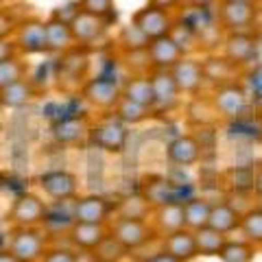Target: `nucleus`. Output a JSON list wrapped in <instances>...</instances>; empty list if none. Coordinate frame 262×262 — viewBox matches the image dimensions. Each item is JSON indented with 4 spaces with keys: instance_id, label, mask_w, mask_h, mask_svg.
Here are the masks:
<instances>
[{
    "instance_id": "35",
    "label": "nucleus",
    "mask_w": 262,
    "mask_h": 262,
    "mask_svg": "<svg viewBox=\"0 0 262 262\" xmlns=\"http://www.w3.org/2000/svg\"><path fill=\"white\" fill-rule=\"evenodd\" d=\"M238 234L245 241H249L253 247H262V210L258 206H253L241 216Z\"/></svg>"
},
{
    "instance_id": "18",
    "label": "nucleus",
    "mask_w": 262,
    "mask_h": 262,
    "mask_svg": "<svg viewBox=\"0 0 262 262\" xmlns=\"http://www.w3.org/2000/svg\"><path fill=\"white\" fill-rule=\"evenodd\" d=\"M146 57H149L151 70H173L175 63L186 57V53L177 39L168 33V35L155 37L146 44Z\"/></svg>"
},
{
    "instance_id": "28",
    "label": "nucleus",
    "mask_w": 262,
    "mask_h": 262,
    "mask_svg": "<svg viewBox=\"0 0 262 262\" xmlns=\"http://www.w3.org/2000/svg\"><path fill=\"white\" fill-rule=\"evenodd\" d=\"M122 96L153 110V85L149 75H129L122 81Z\"/></svg>"
},
{
    "instance_id": "24",
    "label": "nucleus",
    "mask_w": 262,
    "mask_h": 262,
    "mask_svg": "<svg viewBox=\"0 0 262 262\" xmlns=\"http://www.w3.org/2000/svg\"><path fill=\"white\" fill-rule=\"evenodd\" d=\"M151 223L155 227V232H158V236H166V234L177 232V229H184L186 227L184 203L173 201V203H166V206L155 208L151 214Z\"/></svg>"
},
{
    "instance_id": "50",
    "label": "nucleus",
    "mask_w": 262,
    "mask_h": 262,
    "mask_svg": "<svg viewBox=\"0 0 262 262\" xmlns=\"http://www.w3.org/2000/svg\"><path fill=\"white\" fill-rule=\"evenodd\" d=\"M0 262H20V260L15 258V256H13V253H11L9 249L5 247V249H0Z\"/></svg>"
},
{
    "instance_id": "8",
    "label": "nucleus",
    "mask_w": 262,
    "mask_h": 262,
    "mask_svg": "<svg viewBox=\"0 0 262 262\" xmlns=\"http://www.w3.org/2000/svg\"><path fill=\"white\" fill-rule=\"evenodd\" d=\"M256 9V0H219V5L214 7L216 20L225 33L253 31Z\"/></svg>"
},
{
    "instance_id": "15",
    "label": "nucleus",
    "mask_w": 262,
    "mask_h": 262,
    "mask_svg": "<svg viewBox=\"0 0 262 262\" xmlns=\"http://www.w3.org/2000/svg\"><path fill=\"white\" fill-rule=\"evenodd\" d=\"M149 77L153 85V112L173 114L182 105V92H179L170 70H151Z\"/></svg>"
},
{
    "instance_id": "30",
    "label": "nucleus",
    "mask_w": 262,
    "mask_h": 262,
    "mask_svg": "<svg viewBox=\"0 0 262 262\" xmlns=\"http://www.w3.org/2000/svg\"><path fill=\"white\" fill-rule=\"evenodd\" d=\"M114 214L120 216V219H142V221H151L153 208L149 206V201H146L140 192H134V194L122 196V199L116 203V208H114Z\"/></svg>"
},
{
    "instance_id": "40",
    "label": "nucleus",
    "mask_w": 262,
    "mask_h": 262,
    "mask_svg": "<svg viewBox=\"0 0 262 262\" xmlns=\"http://www.w3.org/2000/svg\"><path fill=\"white\" fill-rule=\"evenodd\" d=\"M243 83L247 88L253 105L262 103V63H253L251 68L243 72Z\"/></svg>"
},
{
    "instance_id": "3",
    "label": "nucleus",
    "mask_w": 262,
    "mask_h": 262,
    "mask_svg": "<svg viewBox=\"0 0 262 262\" xmlns=\"http://www.w3.org/2000/svg\"><path fill=\"white\" fill-rule=\"evenodd\" d=\"M79 96L88 103L90 110L107 114L114 112V107L122 98V83L105 75H94L85 79V83L79 90Z\"/></svg>"
},
{
    "instance_id": "10",
    "label": "nucleus",
    "mask_w": 262,
    "mask_h": 262,
    "mask_svg": "<svg viewBox=\"0 0 262 262\" xmlns=\"http://www.w3.org/2000/svg\"><path fill=\"white\" fill-rule=\"evenodd\" d=\"M13 44L22 57L48 55L46 46V24L42 18H22L13 33Z\"/></svg>"
},
{
    "instance_id": "2",
    "label": "nucleus",
    "mask_w": 262,
    "mask_h": 262,
    "mask_svg": "<svg viewBox=\"0 0 262 262\" xmlns=\"http://www.w3.org/2000/svg\"><path fill=\"white\" fill-rule=\"evenodd\" d=\"M129 142V127L116 118L112 112L103 114L96 122H90V131H88V144L92 149H98L103 153H112V155H120L127 149Z\"/></svg>"
},
{
    "instance_id": "5",
    "label": "nucleus",
    "mask_w": 262,
    "mask_h": 262,
    "mask_svg": "<svg viewBox=\"0 0 262 262\" xmlns=\"http://www.w3.org/2000/svg\"><path fill=\"white\" fill-rule=\"evenodd\" d=\"M110 234L129 253L144 249L146 245L153 243V241H160L153 223L151 221H142V219H120V216H116L110 223Z\"/></svg>"
},
{
    "instance_id": "25",
    "label": "nucleus",
    "mask_w": 262,
    "mask_h": 262,
    "mask_svg": "<svg viewBox=\"0 0 262 262\" xmlns=\"http://www.w3.org/2000/svg\"><path fill=\"white\" fill-rule=\"evenodd\" d=\"M88 131H90V122L88 118L81 116H63L53 125V138L59 144H79V142H88Z\"/></svg>"
},
{
    "instance_id": "44",
    "label": "nucleus",
    "mask_w": 262,
    "mask_h": 262,
    "mask_svg": "<svg viewBox=\"0 0 262 262\" xmlns=\"http://www.w3.org/2000/svg\"><path fill=\"white\" fill-rule=\"evenodd\" d=\"M146 5H153V7H158V9L170 11V13H177V11H182L184 0H146Z\"/></svg>"
},
{
    "instance_id": "29",
    "label": "nucleus",
    "mask_w": 262,
    "mask_h": 262,
    "mask_svg": "<svg viewBox=\"0 0 262 262\" xmlns=\"http://www.w3.org/2000/svg\"><path fill=\"white\" fill-rule=\"evenodd\" d=\"M212 199L203 194H194L190 196L188 201H184V221H186V227L196 232V229L206 227L208 221H210V212H212Z\"/></svg>"
},
{
    "instance_id": "7",
    "label": "nucleus",
    "mask_w": 262,
    "mask_h": 262,
    "mask_svg": "<svg viewBox=\"0 0 262 262\" xmlns=\"http://www.w3.org/2000/svg\"><path fill=\"white\" fill-rule=\"evenodd\" d=\"M92 57H90V51L83 46H75L70 51H66L63 55L57 57V85L59 90L66 88V83H72V90L75 94H79L81 85L85 83L90 66H92Z\"/></svg>"
},
{
    "instance_id": "26",
    "label": "nucleus",
    "mask_w": 262,
    "mask_h": 262,
    "mask_svg": "<svg viewBox=\"0 0 262 262\" xmlns=\"http://www.w3.org/2000/svg\"><path fill=\"white\" fill-rule=\"evenodd\" d=\"M37 92L39 90L33 83V79L27 77V79L15 81V83L0 90V101H3L5 110H22V107H27L29 103H33V98L37 96Z\"/></svg>"
},
{
    "instance_id": "11",
    "label": "nucleus",
    "mask_w": 262,
    "mask_h": 262,
    "mask_svg": "<svg viewBox=\"0 0 262 262\" xmlns=\"http://www.w3.org/2000/svg\"><path fill=\"white\" fill-rule=\"evenodd\" d=\"M48 201L35 192H22L13 199L7 221L11 227H39L44 221Z\"/></svg>"
},
{
    "instance_id": "36",
    "label": "nucleus",
    "mask_w": 262,
    "mask_h": 262,
    "mask_svg": "<svg viewBox=\"0 0 262 262\" xmlns=\"http://www.w3.org/2000/svg\"><path fill=\"white\" fill-rule=\"evenodd\" d=\"M29 77V63L27 57L22 55H13L9 59L0 61V90L15 83V81H22Z\"/></svg>"
},
{
    "instance_id": "32",
    "label": "nucleus",
    "mask_w": 262,
    "mask_h": 262,
    "mask_svg": "<svg viewBox=\"0 0 262 262\" xmlns=\"http://www.w3.org/2000/svg\"><path fill=\"white\" fill-rule=\"evenodd\" d=\"M253 177H256V168L253 166H232L223 173V184L227 192L253 194Z\"/></svg>"
},
{
    "instance_id": "34",
    "label": "nucleus",
    "mask_w": 262,
    "mask_h": 262,
    "mask_svg": "<svg viewBox=\"0 0 262 262\" xmlns=\"http://www.w3.org/2000/svg\"><path fill=\"white\" fill-rule=\"evenodd\" d=\"M112 114H114L116 118H120L127 127H136V125H142V122H146L155 112H153L151 107L138 105V103H134V101H129V98L122 96L120 101H118V105L114 107Z\"/></svg>"
},
{
    "instance_id": "39",
    "label": "nucleus",
    "mask_w": 262,
    "mask_h": 262,
    "mask_svg": "<svg viewBox=\"0 0 262 262\" xmlns=\"http://www.w3.org/2000/svg\"><path fill=\"white\" fill-rule=\"evenodd\" d=\"M94 251H96V258L101 262H122L129 256V251L122 247V245L114 238L112 234L105 236V238L101 241V245H98Z\"/></svg>"
},
{
    "instance_id": "38",
    "label": "nucleus",
    "mask_w": 262,
    "mask_h": 262,
    "mask_svg": "<svg viewBox=\"0 0 262 262\" xmlns=\"http://www.w3.org/2000/svg\"><path fill=\"white\" fill-rule=\"evenodd\" d=\"M116 44L120 46V53H129V51H144L146 44H149V39H146L140 31H138L134 24H127V27H122L120 33H118V39Z\"/></svg>"
},
{
    "instance_id": "27",
    "label": "nucleus",
    "mask_w": 262,
    "mask_h": 262,
    "mask_svg": "<svg viewBox=\"0 0 262 262\" xmlns=\"http://www.w3.org/2000/svg\"><path fill=\"white\" fill-rule=\"evenodd\" d=\"M241 212H236L229 203L223 199V201H214L212 203V212H210V221L208 225L216 232L225 234V236H232L238 232L241 227Z\"/></svg>"
},
{
    "instance_id": "37",
    "label": "nucleus",
    "mask_w": 262,
    "mask_h": 262,
    "mask_svg": "<svg viewBox=\"0 0 262 262\" xmlns=\"http://www.w3.org/2000/svg\"><path fill=\"white\" fill-rule=\"evenodd\" d=\"M79 9L85 13H92L96 18H103L107 24H112V20L116 22V18H118L116 3H114V0H79Z\"/></svg>"
},
{
    "instance_id": "41",
    "label": "nucleus",
    "mask_w": 262,
    "mask_h": 262,
    "mask_svg": "<svg viewBox=\"0 0 262 262\" xmlns=\"http://www.w3.org/2000/svg\"><path fill=\"white\" fill-rule=\"evenodd\" d=\"M39 262H75V253H72V247H59V245H55V247H48L44 258Z\"/></svg>"
},
{
    "instance_id": "33",
    "label": "nucleus",
    "mask_w": 262,
    "mask_h": 262,
    "mask_svg": "<svg viewBox=\"0 0 262 262\" xmlns=\"http://www.w3.org/2000/svg\"><path fill=\"white\" fill-rule=\"evenodd\" d=\"M258 247H253L249 241H245L243 236L241 238H227L223 249L219 253L221 262H253L256 260Z\"/></svg>"
},
{
    "instance_id": "23",
    "label": "nucleus",
    "mask_w": 262,
    "mask_h": 262,
    "mask_svg": "<svg viewBox=\"0 0 262 262\" xmlns=\"http://www.w3.org/2000/svg\"><path fill=\"white\" fill-rule=\"evenodd\" d=\"M46 24V46H48V55H55L59 57L66 51L75 48V35H72V29H70V22H63L59 18H53L48 15L44 20Z\"/></svg>"
},
{
    "instance_id": "47",
    "label": "nucleus",
    "mask_w": 262,
    "mask_h": 262,
    "mask_svg": "<svg viewBox=\"0 0 262 262\" xmlns=\"http://www.w3.org/2000/svg\"><path fill=\"white\" fill-rule=\"evenodd\" d=\"M142 262H182V260L173 258V256H170V253H166L164 249H160V247H158V251H153L151 256H146Z\"/></svg>"
},
{
    "instance_id": "4",
    "label": "nucleus",
    "mask_w": 262,
    "mask_h": 262,
    "mask_svg": "<svg viewBox=\"0 0 262 262\" xmlns=\"http://www.w3.org/2000/svg\"><path fill=\"white\" fill-rule=\"evenodd\" d=\"M48 245V234L44 227H11L9 232V249L20 262H39L44 258Z\"/></svg>"
},
{
    "instance_id": "12",
    "label": "nucleus",
    "mask_w": 262,
    "mask_h": 262,
    "mask_svg": "<svg viewBox=\"0 0 262 262\" xmlns=\"http://www.w3.org/2000/svg\"><path fill=\"white\" fill-rule=\"evenodd\" d=\"M131 24L151 42L155 37L173 33L175 24H177V13L158 9V7H153V5H144L142 9H138L131 15Z\"/></svg>"
},
{
    "instance_id": "51",
    "label": "nucleus",
    "mask_w": 262,
    "mask_h": 262,
    "mask_svg": "<svg viewBox=\"0 0 262 262\" xmlns=\"http://www.w3.org/2000/svg\"><path fill=\"white\" fill-rule=\"evenodd\" d=\"M256 206L262 210V194H258V196H256Z\"/></svg>"
},
{
    "instance_id": "20",
    "label": "nucleus",
    "mask_w": 262,
    "mask_h": 262,
    "mask_svg": "<svg viewBox=\"0 0 262 262\" xmlns=\"http://www.w3.org/2000/svg\"><path fill=\"white\" fill-rule=\"evenodd\" d=\"M203 72H206V81L212 88L234 83V81L243 79V68H238L236 63H232L221 53H208L203 57Z\"/></svg>"
},
{
    "instance_id": "48",
    "label": "nucleus",
    "mask_w": 262,
    "mask_h": 262,
    "mask_svg": "<svg viewBox=\"0 0 262 262\" xmlns=\"http://www.w3.org/2000/svg\"><path fill=\"white\" fill-rule=\"evenodd\" d=\"M72 253H75V262H101L94 249H72Z\"/></svg>"
},
{
    "instance_id": "54",
    "label": "nucleus",
    "mask_w": 262,
    "mask_h": 262,
    "mask_svg": "<svg viewBox=\"0 0 262 262\" xmlns=\"http://www.w3.org/2000/svg\"><path fill=\"white\" fill-rule=\"evenodd\" d=\"M0 249H3V247H0Z\"/></svg>"
},
{
    "instance_id": "45",
    "label": "nucleus",
    "mask_w": 262,
    "mask_h": 262,
    "mask_svg": "<svg viewBox=\"0 0 262 262\" xmlns=\"http://www.w3.org/2000/svg\"><path fill=\"white\" fill-rule=\"evenodd\" d=\"M18 55V48H15L11 37H0V61L9 59V57Z\"/></svg>"
},
{
    "instance_id": "9",
    "label": "nucleus",
    "mask_w": 262,
    "mask_h": 262,
    "mask_svg": "<svg viewBox=\"0 0 262 262\" xmlns=\"http://www.w3.org/2000/svg\"><path fill=\"white\" fill-rule=\"evenodd\" d=\"M37 188L51 201H72L79 196V177L68 168H51L37 175Z\"/></svg>"
},
{
    "instance_id": "6",
    "label": "nucleus",
    "mask_w": 262,
    "mask_h": 262,
    "mask_svg": "<svg viewBox=\"0 0 262 262\" xmlns=\"http://www.w3.org/2000/svg\"><path fill=\"white\" fill-rule=\"evenodd\" d=\"M260 53V35L256 31H232L223 35L221 42V55L227 57L238 68L247 70L258 61Z\"/></svg>"
},
{
    "instance_id": "42",
    "label": "nucleus",
    "mask_w": 262,
    "mask_h": 262,
    "mask_svg": "<svg viewBox=\"0 0 262 262\" xmlns=\"http://www.w3.org/2000/svg\"><path fill=\"white\" fill-rule=\"evenodd\" d=\"M79 11H81L79 9V0H72V3H63L59 7H55L51 15H53V18L63 20V22H72V18H75Z\"/></svg>"
},
{
    "instance_id": "1",
    "label": "nucleus",
    "mask_w": 262,
    "mask_h": 262,
    "mask_svg": "<svg viewBox=\"0 0 262 262\" xmlns=\"http://www.w3.org/2000/svg\"><path fill=\"white\" fill-rule=\"evenodd\" d=\"M210 103H212V107H214L219 120H225V122L241 120L245 116H249L253 110V101L243 83V79L234 81V83L212 88Z\"/></svg>"
},
{
    "instance_id": "31",
    "label": "nucleus",
    "mask_w": 262,
    "mask_h": 262,
    "mask_svg": "<svg viewBox=\"0 0 262 262\" xmlns=\"http://www.w3.org/2000/svg\"><path fill=\"white\" fill-rule=\"evenodd\" d=\"M229 236L216 232V229H212L210 225L201 227L194 232V241H196V253L203 258H219L221 249H223L225 241Z\"/></svg>"
},
{
    "instance_id": "17",
    "label": "nucleus",
    "mask_w": 262,
    "mask_h": 262,
    "mask_svg": "<svg viewBox=\"0 0 262 262\" xmlns=\"http://www.w3.org/2000/svg\"><path fill=\"white\" fill-rule=\"evenodd\" d=\"M70 29H72V35H75L77 46H83L88 51H92V48H96V44H101L103 39L107 37L110 24L92 13L79 11L75 18H72Z\"/></svg>"
},
{
    "instance_id": "46",
    "label": "nucleus",
    "mask_w": 262,
    "mask_h": 262,
    "mask_svg": "<svg viewBox=\"0 0 262 262\" xmlns=\"http://www.w3.org/2000/svg\"><path fill=\"white\" fill-rule=\"evenodd\" d=\"M216 5H219V0H184L186 9H214Z\"/></svg>"
},
{
    "instance_id": "49",
    "label": "nucleus",
    "mask_w": 262,
    "mask_h": 262,
    "mask_svg": "<svg viewBox=\"0 0 262 262\" xmlns=\"http://www.w3.org/2000/svg\"><path fill=\"white\" fill-rule=\"evenodd\" d=\"M253 194H262V166H256V177H253Z\"/></svg>"
},
{
    "instance_id": "22",
    "label": "nucleus",
    "mask_w": 262,
    "mask_h": 262,
    "mask_svg": "<svg viewBox=\"0 0 262 262\" xmlns=\"http://www.w3.org/2000/svg\"><path fill=\"white\" fill-rule=\"evenodd\" d=\"M110 234V225L101 223H72V227L66 234V241L72 249H96L101 241Z\"/></svg>"
},
{
    "instance_id": "21",
    "label": "nucleus",
    "mask_w": 262,
    "mask_h": 262,
    "mask_svg": "<svg viewBox=\"0 0 262 262\" xmlns=\"http://www.w3.org/2000/svg\"><path fill=\"white\" fill-rule=\"evenodd\" d=\"M160 249L170 253L173 258L182 260V262H192L194 258H199L196 253V241H194V232L192 229H177L173 234L160 236Z\"/></svg>"
},
{
    "instance_id": "52",
    "label": "nucleus",
    "mask_w": 262,
    "mask_h": 262,
    "mask_svg": "<svg viewBox=\"0 0 262 262\" xmlns=\"http://www.w3.org/2000/svg\"><path fill=\"white\" fill-rule=\"evenodd\" d=\"M3 114H5V105H3V101H0V118H3Z\"/></svg>"
},
{
    "instance_id": "13",
    "label": "nucleus",
    "mask_w": 262,
    "mask_h": 262,
    "mask_svg": "<svg viewBox=\"0 0 262 262\" xmlns=\"http://www.w3.org/2000/svg\"><path fill=\"white\" fill-rule=\"evenodd\" d=\"M175 83L179 88L182 96H201L203 94V88H206V72H203V59L196 55H186L182 57L175 68L170 70Z\"/></svg>"
},
{
    "instance_id": "16",
    "label": "nucleus",
    "mask_w": 262,
    "mask_h": 262,
    "mask_svg": "<svg viewBox=\"0 0 262 262\" xmlns=\"http://www.w3.org/2000/svg\"><path fill=\"white\" fill-rule=\"evenodd\" d=\"M140 194L149 201V206L153 210L160 206H166V203H173V201L184 203V188L173 184V179L166 175H160V173H151L142 179Z\"/></svg>"
},
{
    "instance_id": "53",
    "label": "nucleus",
    "mask_w": 262,
    "mask_h": 262,
    "mask_svg": "<svg viewBox=\"0 0 262 262\" xmlns=\"http://www.w3.org/2000/svg\"><path fill=\"white\" fill-rule=\"evenodd\" d=\"M0 3H7V0H0Z\"/></svg>"
},
{
    "instance_id": "19",
    "label": "nucleus",
    "mask_w": 262,
    "mask_h": 262,
    "mask_svg": "<svg viewBox=\"0 0 262 262\" xmlns=\"http://www.w3.org/2000/svg\"><path fill=\"white\" fill-rule=\"evenodd\" d=\"M166 160L175 168H192L203 160V149L194 134H182L175 136L166 144Z\"/></svg>"
},
{
    "instance_id": "43",
    "label": "nucleus",
    "mask_w": 262,
    "mask_h": 262,
    "mask_svg": "<svg viewBox=\"0 0 262 262\" xmlns=\"http://www.w3.org/2000/svg\"><path fill=\"white\" fill-rule=\"evenodd\" d=\"M18 18L13 13L0 9V37H13L15 27H18Z\"/></svg>"
},
{
    "instance_id": "14",
    "label": "nucleus",
    "mask_w": 262,
    "mask_h": 262,
    "mask_svg": "<svg viewBox=\"0 0 262 262\" xmlns=\"http://www.w3.org/2000/svg\"><path fill=\"white\" fill-rule=\"evenodd\" d=\"M116 203L110 201L107 196L90 192V194H79L77 199H72V216L77 223H101L110 225L112 214Z\"/></svg>"
}]
</instances>
